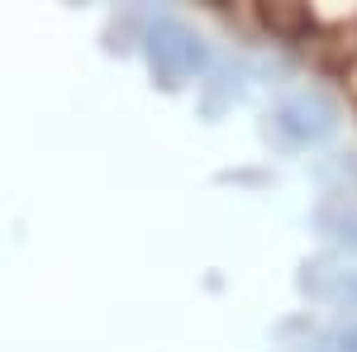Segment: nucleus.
<instances>
[{"label":"nucleus","instance_id":"f257e3e1","mask_svg":"<svg viewBox=\"0 0 357 352\" xmlns=\"http://www.w3.org/2000/svg\"><path fill=\"white\" fill-rule=\"evenodd\" d=\"M143 53H148L153 77H158L167 91H176V86H186L191 77H200L205 62H210L205 38H200L191 24L172 20V15H162V20L148 24V33H143Z\"/></svg>","mask_w":357,"mask_h":352},{"label":"nucleus","instance_id":"f03ea898","mask_svg":"<svg viewBox=\"0 0 357 352\" xmlns=\"http://www.w3.org/2000/svg\"><path fill=\"white\" fill-rule=\"evenodd\" d=\"M333 124H338V109L324 100V95H314V91H301V95H291V100H281L276 109V129L286 143H319L324 134H333Z\"/></svg>","mask_w":357,"mask_h":352},{"label":"nucleus","instance_id":"7ed1b4c3","mask_svg":"<svg viewBox=\"0 0 357 352\" xmlns=\"http://www.w3.org/2000/svg\"><path fill=\"white\" fill-rule=\"evenodd\" d=\"M301 291L324 300L333 309H357V267H338V262H310L301 276Z\"/></svg>","mask_w":357,"mask_h":352},{"label":"nucleus","instance_id":"20e7f679","mask_svg":"<svg viewBox=\"0 0 357 352\" xmlns=\"http://www.w3.org/2000/svg\"><path fill=\"white\" fill-rule=\"evenodd\" d=\"M319 224H324V234H333L343 247L357 252V205H324L319 210Z\"/></svg>","mask_w":357,"mask_h":352},{"label":"nucleus","instance_id":"39448f33","mask_svg":"<svg viewBox=\"0 0 357 352\" xmlns=\"http://www.w3.org/2000/svg\"><path fill=\"white\" fill-rule=\"evenodd\" d=\"M262 24L276 29L281 38H301L305 29H310V15H305L301 5H262Z\"/></svg>","mask_w":357,"mask_h":352},{"label":"nucleus","instance_id":"423d86ee","mask_svg":"<svg viewBox=\"0 0 357 352\" xmlns=\"http://www.w3.org/2000/svg\"><path fill=\"white\" fill-rule=\"evenodd\" d=\"M338 352H357V328H343L338 333Z\"/></svg>","mask_w":357,"mask_h":352}]
</instances>
